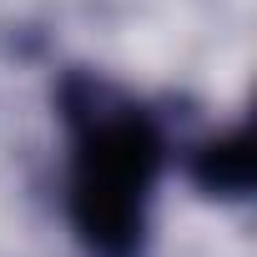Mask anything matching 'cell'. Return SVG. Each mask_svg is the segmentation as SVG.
Segmentation results:
<instances>
[{
    "label": "cell",
    "mask_w": 257,
    "mask_h": 257,
    "mask_svg": "<svg viewBox=\"0 0 257 257\" xmlns=\"http://www.w3.org/2000/svg\"><path fill=\"white\" fill-rule=\"evenodd\" d=\"M192 182L207 197H227V202H237V197L252 192V142H247L242 126L227 132V137L202 142L192 152Z\"/></svg>",
    "instance_id": "cell-2"
},
{
    "label": "cell",
    "mask_w": 257,
    "mask_h": 257,
    "mask_svg": "<svg viewBox=\"0 0 257 257\" xmlns=\"http://www.w3.org/2000/svg\"><path fill=\"white\" fill-rule=\"evenodd\" d=\"M61 111L71 126L66 212L81 247L91 257H142L147 202L167 162L157 116L81 71L66 76Z\"/></svg>",
    "instance_id": "cell-1"
}]
</instances>
